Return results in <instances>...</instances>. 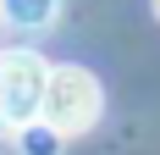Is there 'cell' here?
Instances as JSON below:
<instances>
[{
  "mask_svg": "<svg viewBox=\"0 0 160 155\" xmlns=\"http://www.w3.org/2000/svg\"><path fill=\"white\" fill-rule=\"evenodd\" d=\"M99 111H105V89H99V78L88 67H50L44 78V105H39V122L55 127L61 139H78L88 127L99 122Z\"/></svg>",
  "mask_w": 160,
  "mask_h": 155,
  "instance_id": "cell-1",
  "label": "cell"
},
{
  "mask_svg": "<svg viewBox=\"0 0 160 155\" xmlns=\"http://www.w3.org/2000/svg\"><path fill=\"white\" fill-rule=\"evenodd\" d=\"M155 17H160V0H155Z\"/></svg>",
  "mask_w": 160,
  "mask_h": 155,
  "instance_id": "cell-5",
  "label": "cell"
},
{
  "mask_svg": "<svg viewBox=\"0 0 160 155\" xmlns=\"http://www.w3.org/2000/svg\"><path fill=\"white\" fill-rule=\"evenodd\" d=\"M17 150L22 155H61V133L44 122H22L17 127Z\"/></svg>",
  "mask_w": 160,
  "mask_h": 155,
  "instance_id": "cell-4",
  "label": "cell"
},
{
  "mask_svg": "<svg viewBox=\"0 0 160 155\" xmlns=\"http://www.w3.org/2000/svg\"><path fill=\"white\" fill-rule=\"evenodd\" d=\"M61 17V0H0V22L17 33H39Z\"/></svg>",
  "mask_w": 160,
  "mask_h": 155,
  "instance_id": "cell-3",
  "label": "cell"
},
{
  "mask_svg": "<svg viewBox=\"0 0 160 155\" xmlns=\"http://www.w3.org/2000/svg\"><path fill=\"white\" fill-rule=\"evenodd\" d=\"M44 78H50V61L39 50H0V127L17 133L22 122H39Z\"/></svg>",
  "mask_w": 160,
  "mask_h": 155,
  "instance_id": "cell-2",
  "label": "cell"
}]
</instances>
